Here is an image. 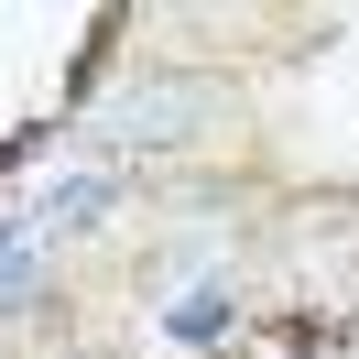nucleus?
<instances>
[{
    "mask_svg": "<svg viewBox=\"0 0 359 359\" xmlns=\"http://www.w3.org/2000/svg\"><path fill=\"white\" fill-rule=\"evenodd\" d=\"M207 109V88H142V98H120L98 131L109 142H175V120H196Z\"/></svg>",
    "mask_w": 359,
    "mask_h": 359,
    "instance_id": "obj_1",
    "label": "nucleus"
}]
</instances>
